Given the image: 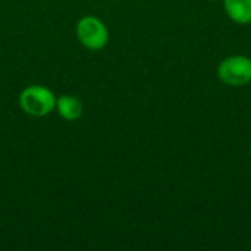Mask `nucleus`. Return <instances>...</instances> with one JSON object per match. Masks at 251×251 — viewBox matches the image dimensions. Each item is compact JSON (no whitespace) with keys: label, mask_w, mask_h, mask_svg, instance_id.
<instances>
[{"label":"nucleus","mask_w":251,"mask_h":251,"mask_svg":"<svg viewBox=\"0 0 251 251\" xmlns=\"http://www.w3.org/2000/svg\"><path fill=\"white\" fill-rule=\"evenodd\" d=\"M21 109L31 116H46L56 107L54 94L43 85H29L19 94Z\"/></svg>","instance_id":"1"},{"label":"nucleus","mask_w":251,"mask_h":251,"mask_svg":"<svg viewBox=\"0 0 251 251\" xmlns=\"http://www.w3.org/2000/svg\"><path fill=\"white\" fill-rule=\"evenodd\" d=\"M219 79L229 87H243L251 82V59L234 54L225 57L218 66Z\"/></svg>","instance_id":"2"},{"label":"nucleus","mask_w":251,"mask_h":251,"mask_svg":"<svg viewBox=\"0 0 251 251\" xmlns=\"http://www.w3.org/2000/svg\"><path fill=\"white\" fill-rule=\"evenodd\" d=\"M224 7L229 19L237 24H251V0H224Z\"/></svg>","instance_id":"4"},{"label":"nucleus","mask_w":251,"mask_h":251,"mask_svg":"<svg viewBox=\"0 0 251 251\" xmlns=\"http://www.w3.org/2000/svg\"><path fill=\"white\" fill-rule=\"evenodd\" d=\"M76 37L90 50H101L109 41V31L96 16H84L76 24Z\"/></svg>","instance_id":"3"},{"label":"nucleus","mask_w":251,"mask_h":251,"mask_svg":"<svg viewBox=\"0 0 251 251\" xmlns=\"http://www.w3.org/2000/svg\"><path fill=\"white\" fill-rule=\"evenodd\" d=\"M54 109L66 121H76L82 115V104L74 96H60L59 99H56Z\"/></svg>","instance_id":"5"},{"label":"nucleus","mask_w":251,"mask_h":251,"mask_svg":"<svg viewBox=\"0 0 251 251\" xmlns=\"http://www.w3.org/2000/svg\"><path fill=\"white\" fill-rule=\"evenodd\" d=\"M250 157H251V146H250Z\"/></svg>","instance_id":"6"}]
</instances>
